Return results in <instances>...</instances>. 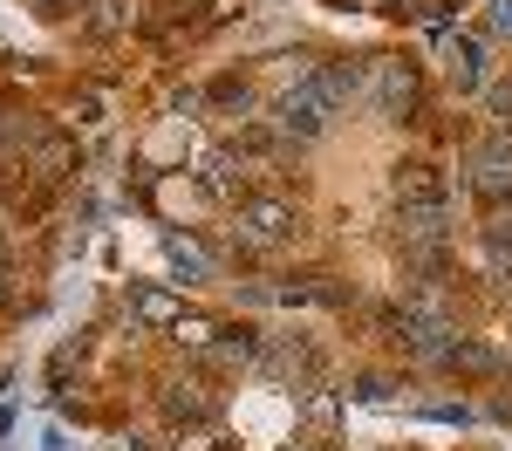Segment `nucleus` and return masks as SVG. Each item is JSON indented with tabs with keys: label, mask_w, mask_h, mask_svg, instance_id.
Segmentation results:
<instances>
[{
	"label": "nucleus",
	"mask_w": 512,
	"mask_h": 451,
	"mask_svg": "<svg viewBox=\"0 0 512 451\" xmlns=\"http://www.w3.org/2000/svg\"><path fill=\"white\" fill-rule=\"evenodd\" d=\"M171 410H178V417H205V390H198V383H178V390H171Z\"/></svg>",
	"instance_id": "9d476101"
},
{
	"label": "nucleus",
	"mask_w": 512,
	"mask_h": 451,
	"mask_svg": "<svg viewBox=\"0 0 512 451\" xmlns=\"http://www.w3.org/2000/svg\"><path fill=\"white\" fill-rule=\"evenodd\" d=\"M76 123H103V96H76Z\"/></svg>",
	"instance_id": "4468645a"
},
{
	"label": "nucleus",
	"mask_w": 512,
	"mask_h": 451,
	"mask_svg": "<svg viewBox=\"0 0 512 451\" xmlns=\"http://www.w3.org/2000/svg\"><path fill=\"white\" fill-rule=\"evenodd\" d=\"M123 21H130V0H96V14H89V28H96V35H117Z\"/></svg>",
	"instance_id": "6e6552de"
},
{
	"label": "nucleus",
	"mask_w": 512,
	"mask_h": 451,
	"mask_svg": "<svg viewBox=\"0 0 512 451\" xmlns=\"http://www.w3.org/2000/svg\"><path fill=\"white\" fill-rule=\"evenodd\" d=\"M444 62H451V82H458V89H478V82H485V48H478L472 35L444 41Z\"/></svg>",
	"instance_id": "423d86ee"
},
{
	"label": "nucleus",
	"mask_w": 512,
	"mask_h": 451,
	"mask_svg": "<svg viewBox=\"0 0 512 451\" xmlns=\"http://www.w3.org/2000/svg\"><path fill=\"white\" fill-rule=\"evenodd\" d=\"M301 233V212L287 199H246L233 219V240L246 246V253H274V246H287Z\"/></svg>",
	"instance_id": "f257e3e1"
},
{
	"label": "nucleus",
	"mask_w": 512,
	"mask_h": 451,
	"mask_svg": "<svg viewBox=\"0 0 512 451\" xmlns=\"http://www.w3.org/2000/svg\"><path fill=\"white\" fill-rule=\"evenodd\" d=\"M239 185H246V158H233V151H219V158H205V192H219V199H233Z\"/></svg>",
	"instance_id": "0eeeda50"
},
{
	"label": "nucleus",
	"mask_w": 512,
	"mask_h": 451,
	"mask_svg": "<svg viewBox=\"0 0 512 451\" xmlns=\"http://www.w3.org/2000/svg\"><path fill=\"white\" fill-rule=\"evenodd\" d=\"M485 21H492V35H512V0H492V14H485Z\"/></svg>",
	"instance_id": "ddd939ff"
},
{
	"label": "nucleus",
	"mask_w": 512,
	"mask_h": 451,
	"mask_svg": "<svg viewBox=\"0 0 512 451\" xmlns=\"http://www.w3.org/2000/svg\"><path fill=\"white\" fill-rule=\"evenodd\" d=\"M376 110L403 123V110H417V69L410 62H376Z\"/></svg>",
	"instance_id": "7ed1b4c3"
},
{
	"label": "nucleus",
	"mask_w": 512,
	"mask_h": 451,
	"mask_svg": "<svg viewBox=\"0 0 512 451\" xmlns=\"http://www.w3.org/2000/svg\"><path fill=\"white\" fill-rule=\"evenodd\" d=\"M41 14H69V7H76V0H35Z\"/></svg>",
	"instance_id": "2eb2a0df"
},
{
	"label": "nucleus",
	"mask_w": 512,
	"mask_h": 451,
	"mask_svg": "<svg viewBox=\"0 0 512 451\" xmlns=\"http://www.w3.org/2000/svg\"><path fill=\"white\" fill-rule=\"evenodd\" d=\"M137 315H144V322H171L178 308H171V294H158V287H144V294H137Z\"/></svg>",
	"instance_id": "1a4fd4ad"
},
{
	"label": "nucleus",
	"mask_w": 512,
	"mask_h": 451,
	"mask_svg": "<svg viewBox=\"0 0 512 451\" xmlns=\"http://www.w3.org/2000/svg\"><path fill=\"white\" fill-rule=\"evenodd\" d=\"M0 301H7V267H0Z\"/></svg>",
	"instance_id": "dca6fc26"
},
{
	"label": "nucleus",
	"mask_w": 512,
	"mask_h": 451,
	"mask_svg": "<svg viewBox=\"0 0 512 451\" xmlns=\"http://www.w3.org/2000/svg\"><path fill=\"white\" fill-rule=\"evenodd\" d=\"M396 205H444L437 164H396Z\"/></svg>",
	"instance_id": "20e7f679"
},
{
	"label": "nucleus",
	"mask_w": 512,
	"mask_h": 451,
	"mask_svg": "<svg viewBox=\"0 0 512 451\" xmlns=\"http://www.w3.org/2000/svg\"><path fill=\"white\" fill-rule=\"evenodd\" d=\"M171 260H178L185 274H205V253H198L192 240H171Z\"/></svg>",
	"instance_id": "f8f14e48"
},
{
	"label": "nucleus",
	"mask_w": 512,
	"mask_h": 451,
	"mask_svg": "<svg viewBox=\"0 0 512 451\" xmlns=\"http://www.w3.org/2000/svg\"><path fill=\"white\" fill-rule=\"evenodd\" d=\"M485 110H492V123H512V82L485 89Z\"/></svg>",
	"instance_id": "9b49d317"
},
{
	"label": "nucleus",
	"mask_w": 512,
	"mask_h": 451,
	"mask_svg": "<svg viewBox=\"0 0 512 451\" xmlns=\"http://www.w3.org/2000/svg\"><path fill=\"white\" fill-rule=\"evenodd\" d=\"M328 110H335V103H328V96H321V82L308 76L301 89H287V96H280V130H287V137H315L321 123H328Z\"/></svg>",
	"instance_id": "f03ea898"
},
{
	"label": "nucleus",
	"mask_w": 512,
	"mask_h": 451,
	"mask_svg": "<svg viewBox=\"0 0 512 451\" xmlns=\"http://www.w3.org/2000/svg\"><path fill=\"white\" fill-rule=\"evenodd\" d=\"M437 363H444V369H472V376H499L506 356H499V349H485V342H465V335H458V342H444V356H437Z\"/></svg>",
	"instance_id": "39448f33"
}]
</instances>
